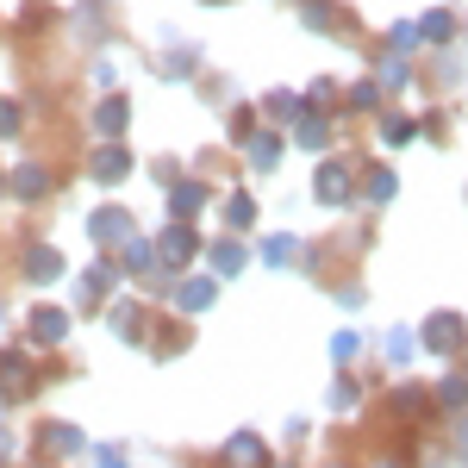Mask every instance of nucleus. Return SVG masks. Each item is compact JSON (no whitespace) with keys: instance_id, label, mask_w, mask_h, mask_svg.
Segmentation results:
<instances>
[{"instance_id":"13","label":"nucleus","mask_w":468,"mask_h":468,"mask_svg":"<svg viewBox=\"0 0 468 468\" xmlns=\"http://www.w3.org/2000/svg\"><path fill=\"white\" fill-rule=\"evenodd\" d=\"M225 456H231V468H262V443H256V437H231Z\"/></svg>"},{"instance_id":"28","label":"nucleus","mask_w":468,"mask_h":468,"mask_svg":"<svg viewBox=\"0 0 468 468\" xmlns=\"http://www.w3.org/2000/svg\"><path fill=\"white\" fill-rule=\"evenodd\" d=\"M6 450H13V437H6V431H0V456H6Z\"/></svg>"},{"instance_id":"15","label":"nucleus","mask_w":468,"mask_h":468,"mask_svg":"<svg viewBox=\"0 0 468 468\" xmlns=\"http://www.w3.org/2000/svg\"><path fill=\"white\" fill-rule=\"evenodd\" d=\"M112 331H119V337L144 331V313H138V306H112Z\"/></svg>"},{"instance_id":"20","label":"nucleus","mask_w":468,"mask_h":468,"mask_svg":"<svg viewBox=\"0 0 468 468\" xmlns=\"http://www.w3.org/2000/svg\"><path fill=\"white\" fill-rule=\"evenodd\" d=\"M394 187H399V181L388 176V169H375V176H368V194H375V200H394Z\"/></svg>"},{"instance_id":"22","label":"nucleus","mask_w":468,"mask_h":468,"mask_svg":"<svg viewBox=\"0 0 468 468\" xmlns=\"http://www.w3.org/2000/svg\"><path fill=\"white\" fill-rule=\"evenodd\" d=\"M0 138H19V107L13 101H0Z\"/></svg>"},{"instance_id":"11","label":"nucleus","mask_w":468,"mask_h":468,"mask_svg":"<svg viewBox=\"0 0 468 468\" xmlns=\"http://www.w3.org/2000/svg\"><path fill=\"white\" fill-rule=\"evenodd\" d=\"M44 450H50V456H75V450H81V431H75V425H50V431H44Z\"/></svg>"},{"instance_id":"18","label":"nucleus","mask_w":468,"mask_h":468,"mask_svg":"<svg viewBox=\"0 0 468 468\" xmlns=\"http://www.w3.org/2000/svg\"><path fill=\"white\" fill-rule=\"evenodd\" d=\"M225 218H231V225H250V218H256V200H250V194H231V200H225Z\"/></svg>"},{"instance_id":"19","label":"nucleus","mask_w":468,"mask_h":468,"mask_svg":"<svg viewBox=\"0 0 468 468\" xmlns=\"http://www.w3.org/2000/svg\"><path fill=\"white\" fill-rule=\"evenodd\" d=\"M300 144H313V150L324 144V119H319V112H306V119H300Z\"/></svg>"},{"instance_id":"16","label":"nucleus","mask_w":468,"mask_h":468,"mask_svg":"<svg viewBox=\"0 0 468 468\" xmlns=\"http://www.w3.org/2000/svg\"><path fill=\"white\" fill-rule=\"evenodd\" d=\"M107 282H112V269H88V275H81V300L94 306V300L107 293Z\"/></svg>"},{"instance_id":"24","label":"nucleus","mask_w":468,"mask_h":468,"mask_svg":"<svg viewBox=\"0 0 468 468\" xmlns=\"http://www.w3.org/2000/svg\"><path fill=\"white\" fill-rule=\"evenodd\" d=\"M331 356H337V362L356 356V331H337V337H331Z\"/></svg>"},{"instance_id":"7","label":"nucleus","mask_w":468,"mask_h":468,"mask_svg":"<svg viewBox=\"0 0 468 468\" xmlns=\"http://www.w3.org/2000/svg\"><path fill=\"white\" fill-rule=\"evenodd\" d=\"M125 101H119V94H112V101H101V107H94V132H101V138H119V132H125Z\"/></svg>"},{"instance_id":"23","label":"nucleus","mask_w":468,"mask_h":468,"mask_svg":"<svg viewBox=\"0 0 468 468\" xmlns=\"http://www.w3.org/2000/svg\"><path fill=\"white\" fill-rule=\"evenodd\" d=\"M250 163H256V169H269V163H275V138H256V144H250Z\"/></svg>"},{"instance_id":"10","label":"nucleus","mask_w":468,"mask_h":468,"mask_svg":"<svg viewBox=\"0 0 468 468\" xmlns=\"http://www.w3.org/2000/svg\"><path fill=\"white\" fill-rule=\"evenodd\" d=\"M44 187H50V181H44V169H37V163H26V169H13V194H19V200H37Z\"/></svg>"},{"instance_id":"8","label":"nucleus","mask_w":468,"mask_h":468,"mask_svg":"<svg viewBox=\"0 0 468 468\" xmlns=\"http://www.w3.org/2000/svg\"><path fill=\"white\" fill-rule=\"evenodd\" d=\"M350 194V169L344 163H324L319 169V200H344Z\"/></svg>"},{"instance_id":"3","label":"nucleus","mask_w":468,"mask_h":468,"mask_svg":"<svg viewBox=\"0 0 468 468\" xmlns=\"http://www.w3.org/2000/svg\"><path fill=\"white\" fill-rule=\"evenodd\" d=\"M26 388H32V362L19 356V350H0V394L19 399Z\"/></svg>"},{"instance_id":"5","label":"nucleus","mask_w":468,"mask_h":468,"mask_svg":"<svg viewBox=\"0 0 468 468\" xmlns=\"http://www.w3.org/2000/svg\"><path fill=\"white\" fill-rule=\"evenodd\" d=\"M456 344H463V319H456V313H443V319L425 324V350H456Z\"/></svg>"},{"instance_id":"17","label":"nucleus","mask_w":468,"mask_h":468,"mask_svg":"<svg viewBox=\"0 0 468 468\" xmlns=\"http://www.w3.org/2000/svg\"><path fill=\"white\" fill-rule=\"evenodd\" d=\"M213 262H218V275H238V269H244V244H218Z\"/></svg>"},{"instance_id":"21","label":"nucleus","mask_w":468,"mask_h":468,"mask_svg":"<svg viewBox=\"0 0 468 468\" xmlns=\"http://www.w3.org/2000/svg\"><path fill=\"white\" fill-rule=\"evenodd\" d=\"M150 256H156V250H150L144 238H132V244H125V269H144Z\"/></svg>"},{"instance_id":"4","label":"nucleus","mask_w":468,"mask_h":468,"mask_svg":"<svg viewBox=\"0 0 468 468\" xmlns=\"http://www.w3.org/2000/svg\"><path fill=\"white\" fill-rule=\"evenodd\" d=\"M32 337L44 344V350H50V344H63V337H69V313H57V306H37V313H32Z\"/></svg>"},{"instance_id":"26","label":"nucleus","mask_w":468,"mask_h":468,"mask_svg":"<svg viewBox=\"0 0 468 468\" xmlns=\"http://www.w3.org/2000/svg\"><path fill=\"white\" fill-rule=\"evenodd\" d=\"M331 406H337V412L356 406V381H337V388H331Z\"/></svg>"},{"instance_id":"6","label":"nucleus","mask_w":468,"mask_h":468,"mask_svg":"<svg viewBox=\"0 0 468 468\" xmlns=\"http://www.w3.org/2000/svg\"><path fill=\"white\" fill-rule=\"evenodd\" d=\"M213 282H207V275H194V282H181V288H176V306H181V313H200V306H213Z\"/></svg>"},{"instance_id":"12","label":"nucleus","mask_w":468,"mask_h":468,"mask_svg":"<svg viewBox=\"0 0 468 468\" xmlns=\"http://www.w3.org/2000/svg\"><path fill=\"white\" fill-rule=\"evenodd\" d=\"M169 207H176V218H194L200 207H207V187H194V181H187V187H176V194H169Z\"/></svg>"},{"instance_id":"25","label":"nucleus","mask_w":468,"mask_h":468,"mask_svg":"<svg viewBox=\"0 0 468 468\" xmlns=\"http://www.w3.org/2000/svg\"><path fill=\"white\" fill-rule=\"evenodd\" d=\"M262 256H269L275 269H282V262H293V238H275V244H269V250H262Z\"/></svg>"},{"instance_id":"27","label":"nucleus","mask_w":468,"mask_h":468,"mask_svg":"<svg viewBox=\"0 0 468 468\" xmlns=\"http://www.w3.org/2000/svg\"><path fill=\"white\" fill-rule=\"evenodd\" d=\"M101 468H125V456L119 450H101Z\"/></svg>"},{"instance_id":"1","label":"nucleus","mask_w":468,"mask_h":468,"mask_svg":"<svg viewBox=\"0 0 468 468\" xmlns=\"http://www.w3.org/2000/svg\"><path fill=\"white\" fill-rule=\"evenodd\" d=\"M132 231H138V225H132V213H125V207H101V213L88 218V238H94L101 250H112V244H125Z\"/></svg>"},{"instance_id":"14","label":"nucleus","mask_w":468,"mask_h":468,"mask_svg":"<svg viewBox=\"0 0 468 468\" xmlns=\"http://www.w3.org/2000/svg\"><path fill=\"white\" fill-rule=\"evenodd\" d=\"M57 269H63V256H57V250H32V256H26V275H32V282H50Z\"/></svg>"},{"instance_id":"9","label":"nucleus","mask_w":468,"mask_h":468,"mask_svg":"<svg viewBox=\"0 0 468 468\" xmlns=\"http://www.w3.org/2000/svg\"><path fill=\"white\" fill-rule=\"evenodd\" d=\"M125 169H132V156H125V150H119V144H107V150H101V156H94V181H119V176H125Z\"/></svg>"},{"instance_id":"2","label":"nucleus","mask_w":468,"mask_h":468,"mask_svg":"<svg viewBox=\"0 0 468 468\" xmlns=\"http://www.w3.org/2000/svg\"><path fill=\"white\" fill-rule=\"evenodd\" d=\"M194 250H200L194 225H169V231H163V244H156V262H163V269H187Z\"/></svg>"}]
</instances>
